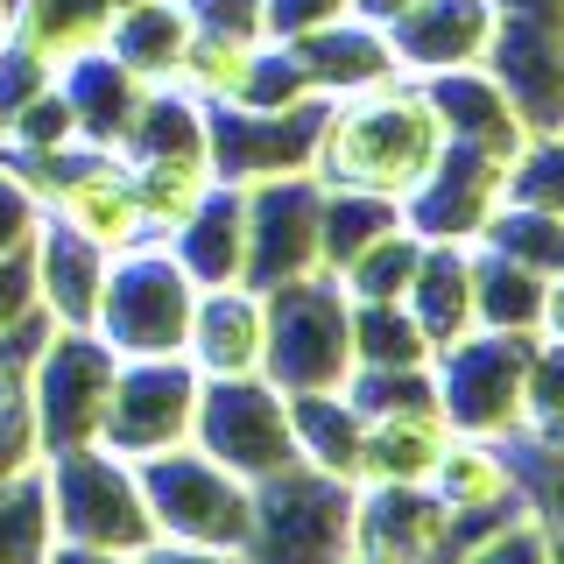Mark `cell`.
I'll use <instances>...</instances> for the list:
<instances>
[{"instance_id":"cell-53","label":"cell","mask_w":564,"mask_h":564,"mask_svg":"<svg viewBox=\"0 0 564 564\" xmlns=\"http://www.w3.org/2000/svg\"><path fill=\"white\" fill-rule=\"evenodd\" d=\"M402 8H410V0H352V14H360V22H375V29H388Z\"/></svg>"},{"instance_id":"cell-23","label":"cell","mask_w":564,"mask_h":564,"mask_svg":"<svg viewBox=\"0 0 564 564\" xmlns=\"http://www.w3.org/2000/svg\"><path fill=\"white\" fill-rule=\"evenodd\" d=\"M296 70H304V85L317 99H346V93H367V85L395 78V50H388V29L360 22V14H346V22L332 29H311L290 43Z\"/></svg>"},{"instance_id":"cell-39","label":"cell","mask_w":564,"mask_h":564,"mask_svg":"<svg viewBox=\"0 0 564 564\" xmlns=\"http://www.w3.org/2000/svg\"><path fill=\"white\" fill-rule=\"evenodd\" d=\"M388 226H402L395 198H375V191H325V275H339L360 247H375Z\"/></svg>"},{"instance_id":"cell-51","label":"cell","mask_w":564,"mask_h":564,"mask_svg":"<svg viewBox=\"0 0 564 564\" xmlns=\"http://www.w3.org/2000/svg\"><path fill=\"white\" fill-rule=\"evenodd\" d=\"M536 339H557V346H564V275L543 290V325H536Z\"/></svg>"},{"instance_id":"cell-40","label":"cell","mask_w":564,"mask_h":564,"mask_svg":"<svg viewBox=\"0 0 564 564\" xmlns=\"http://www.w3.org/2000/svg\"><path fill=\"white\" fill-rule=\"evenodd\" d=\"M516 445L564 452V346L557 339H536V352H529V423Z\"/></svg>"},{"instance_id":"cell-29","label":"cell","mask_w":564,"mask_h":564,"mask_svg":"<svg viewBox=\"0 0 564 564\" xmlns=\"http://www.w3.org/2000/svg\"><path fill=\"white\" fill-rule=\"evenodd\" d=\"M402 304H410V317L437 352L458 346L466 332H480V317H473V247H423L416 282Z\"/></svg>"},{"instance_id":"cell-28","label":"cell","mask_w":564,"mask_h":564,"mask_svg":"<svg viewBox=\"0 0 564 564\" xmlns=\"http://www.w3.org/2000/svg\"><path fill=\"white\" fill-rule=\"evenodd\" d=\"M290 431H296V466L325 473V480L360 487V445L367 416L352 410L346 388H317V395H290Z\"/></svg>"},{"instance_id":"cell-30","label":"cell","mask_w":564,"mask_h":564,"mask_svg":"<svg viewBox=\"0 0 564 564\" xmlns=\"http://www.w3.org/2000/svg\"><path fill=\"white\" fill-rule=\"evenodd\" d=\"M120 163H128V184H134L149 240H170L176 226L212 198V184H219V176H212V155H120Z\"/></svg>"},{"instance_id":"cell-8","label":"cell","mask_w":564,"mask_h":564,"mask_svg":"<svg viewBox=\"0 0 564 564\" xmlns=\"http://www.w3.org/2000/svg\"><path fill=\"white\" fill-rule=\"evenodd\" d=\"M352 501L360 487L325 480L311 466H290L254 487V522H247V564H332L352 551Z\"/></svg>"},{"instance_id":"cell-33","label":"cell","mask_w":564,"mask_h":564,"mask_svg":"<svg viewBox=\"0 0 564 564\" xmlns=\"http://www.w3.org/2000/svg\"><path fill=\"white\" fill-rule=\"evenodd\" d=\"M113 155H212V113L184 85H149L134 128L120 134Z\"/></svg>"},{"instance_id":"cell-12","label":"cell","mask_w":564,"mask_h":564,"mask_svg":"<svg viewBox=\"0 0 564 564\" xmlns=\"http://www.w3.org/2000/svg\"><path fill=\"white\" fill-rule=\"evenodd\" d=\"M43 219L85 234L106 254H128V247L149 240L141 226V205H134V184H128V163L113 149H70L50 163L43 176Z\"/></svg>"},{"instance_id":"cell-20","label":"cell","mask_w":564,"mask_h":564,"mask_svg":"<svg viewBox=\"0 0 564 564\" xmlns=\"http://www.w3.org/2000/svg\"><path fill=\"white\" fill-rule=\"evenodd\" d=\"M106 269H113V254H106V247H93L85 234H70V226H57V219L35 226V240H29V275H35V311H43L50 325H85V332H93Z\"/></svg>"},{"instance_id":"cell-1","label":"cell","mask_w":564,"mask_h":564,"mask_svg":"<svg viewBox=\"0 0 564 564\" xmlns=\"http://www.w3.org/2000/svg\"><path fill=\"white\" fill-rule=\"evenodd\" d=\"M445 155V128H437V106L423 93V78H381L367 93L325 99L317 120V155L311 176L325 191H375V198H410L431 176V163Z\"/></svg>"},{"instance_id":"cell-47","label":"cell","mask_w":564,"mask_h":564,"mask_svg":"<svg viewBox=\"0 0 564 564\" xmlns=\"http://www.w3.org/2000/svg\"><path fill=\"white\" fill-rule=\"evenodd\" d=\"M29 317H35V275H29V247H22V254L0 261V339L14 325H29Z\"/></svg>"},{"instance_id":"cell-3","label":"cell","mask_w":564,"mask_h":564,"mask_svg":"<svg viewBox=\"0 0 564 564\" xmlns=\"http://www.w3.org/2000/svg\"><path fill=\"white\" fill-rule=\"evenodd\" d=\"M191 304H198V282L184 275V261L163 240H141L128 254H113V269H106L93 332L120 360H163V352H184Z\"/></svg>"},{"instance_id":"cell-37","label":"cell","mask_w":564,"mask_h":564,"mask_svg":"<svg viewBox=\"0 0 564 564\" xmlns=\"http://www.w3.org/2000/svg\"><path fill=\"white\" fill-rule=\"evenodd\" d=\"M423 247H431V240H416L410 226H388V234L375 247H360V254H352L332 282H339L352 304H402V296H410V282H416Z\"/></svg>"},{"instance_id":"cell-34","label":"cell","mask_w":564,"mask_h":564,"mask_svg":"<svg viewBox=\"0 0 564 564\" xmlns=\"http://www.w3.org/2000/svg\"><path fill=\"white\" fill-rule=\"evenodd\" d=\"M261 43L269 35H212L198 29L176 64V85H184L198 106H240L247 85H254V64H261Z\"/></svg>"},{"instance_id":"cell-22","label":"cell","mask_w":564,"mask_h":564,"mask_svg":"<svg viewBox=\"0 0 564 564\" xmlns=\"http://www.w3.org/2000/svg\"><path fill=\"white\" fill-rule=\"evenodd\" d=\"M452 416L437 402H402V410L367 416V445H360V487H423L437 473V458L452 445Z\"/></svg>"},{"instance_id":"cell-36","label":"cell","mask_w":564,"mask_h":564,"mask_svg":"<svg viewBox=\"0 0 564 564\" xmlns=\"http://www.w3.org/2000/svg\"><path fill=\"white\" fill-rule=\"evenodd\" d=\"M50 543H57V522H50V480L35 458L0 480V564H43Z\"/></svg>"},{"instance_id":"cell-24","label":"cell","mask_w":564,"mask_h":564,"mask_svg":"<svg viewBox=\"0 0 564 564\" xmlns=\"http://www.w3.org/2000/svg\"><path fill=\"white\" fill-rule=\"evenodd\" d=\"M184 275L198 282H247V191L240 184H212V198L191 212L184 226L163 240Z\"/></svg>"},{"instance_id":"cell-4","label":"cell","mask_w":564,"mask_h":564,"mask_svg":"<svg viewBox=\"0 0 564 564\" xmlns=\"http://www.w3.org/2000/svg\"><path fill=\"white\" fill-rule=\"evenodd\" d=\"M120 352L85 325H50L29 360V416H35V458L99 445L106 388H113Z\"/></svg>"},{"instance_id":"cell-6","label":"cell","mask_w":564,"mask_h":564,"mask_svg":"<svg viewBox=\"0 0 564 564\" xmlns=\"http://www.w3.org/2000/svg\"><path fill=\"white\" fill-rule=\"evenodd\" d=\"M529 352H536V339H522V332H466L458 346H445L431 360L437 410L452 416L458 437H501V445L522 437V423H529Z\"/></svg>"},{"instance_id":"cell-25","label":"cell","mask_w":564,"mask_h":564,"mask_svg":"<svg viewBox=\"0 0 564 564\" xmlns=\"http://www.w3.org/2000/svg\"><path fill=\"white\" fill-rule=\"evenodd\" d=\"M70 113H78V149H120V134L134 128L141 99H149V85L134 78L120 57H106V50H93V57H78L70 70H57Z\"/></svg>"},{"instance_id":"cell-14","label":"cell","mask_w":564,"mask_h":564,"mask_svg":"<svg viewBox=\"0 0 564 564\" xmlns=\"http://www.w3.org/2000/svg\"><path fill=\"white\" fill-rule=\"evenodd\" d=\"M508 198V163L480 149H458L445 141V155L431 163V176L402 198V226L431 247H473L487 234V219Z\"/></svg>"},{"instance_id":"cell-17","label":"cell","mask_w":564,"mask_h":564,"mask_svg":"<svg viewBox=\"0 0 564 564\" xmlns=\"http://www.w3.org/2000/svg\"><path fill=\"white\" fill-rule=\"evenodd\" d=\"M494 29H501L494 0H410L388 22V50H395L402 78H437V70L487 64Z\"/></svg>"},{"instance_id":"cell-2","label":"cell","mask_w":564,"mask_h":564,"mask_svg":"<svg viewBox=\"0 0 564 564\" xmlns=\"http://www.w3.org/2000/svg\"><path fill=\"white\" fill-rule=\"evenodd\" d=\"M43 480H50V522H57V543L120 551V557H134V551L155 543L134 458H120L106 445L57 452V458H43Z\"/></svg>"},{"instance_id":"cell-10","label":"cell","mask_w":564,"mask_h":564,"mask_svg":"<svg viewBox=\"0 0 564 564\" xmlns=\"http://www.w3.org/2000/svg\"><path fill=\"white\" fill-rule=\"evenodd\" d=\"M198 367L184 352L163 360H120L113 388H106V416H99V445L120 458H155L170 445H191V416H198Z\"/></svg>"},{"instance_id":"cell-7","label":"cell","mask_w":564,"mask_h":564,"mask_svg":"<svg viewBox=\"0 0 564 564\" xmlns=\"http://www.w3.org/2000/svg\"><path fill=\"white\" fill-rule=\"evenodd\" d=\"M141 473V501H149L155 536L176 543H219V551H240L247 522H254V487L240 473H226L212 452L198 445H170L155 458H134Z\"/></svg>"},{"instance_id":"cell-19","label":"cell","mask_w":564,"mask_h":564,"mask_svg":"<svg viewBox=\"0 0 564 564\" xmlns=\"http://www.w3.org/2000/svg\"><path fill=\"white\" fill-rule=\"evenodd\" d=\"M423 487L452 508V522L466 529V536L487 529V522H501V516H516V508H529L522 501V452L501 445V437H452Z\"/></svg>"},{"instance_id":"cell-54","label":"cell","mask_w":564,"mask_h":564,"mask_svg":"<svg viewBox=\"0 0 564 564\" xmlns=\"http://www.w3.org/2000/svg\"><path fill=\"white\" fill-rule=\"evenodd\" d=\"M332 564H375V557H367V551H339V557H332Z\"/></svg>"},{"instance_id":"cell-13","label":"cell","mask_w":564,"mask_h":564,"mask_svg":"<svg viewBox=\"0 0 564 564\" xmlns=\"http://www.w3.org/2000/svg\"><path fill=\"white\" fill-rule=\"evenodd\" d=\"M212 113V176L219 184H261V176L311 170L325 99L304 106H205Z\"/></svg>"},{"instance_id":"cell-44","label":"cell","mask_w":564,"mask_h":564,"mask_svg":"<svg viewBox=\"0 0 564 564\" xmlns=\"http://www.w3.org/2000/svg\"><path fill=\"white\" fill-rule=\"evenodd\" d=\"M346 14H352V0H261V35L269 43H296V35L332 29Z\"/></svg>"},{"instance_id":"cell-41","label":"cell","mask_w":564,"mask_h":564,"mask_svg":"<svg viewBox=\"0 0 564 564\" xmlns=\"http://www.w3.org/2000/svg\"><path fill=\"white\" fill-rule=\"evenodd\" d=\"M445 564H557V557H551V536H543V522L529 516V508H516V516L473 529V536L458 543Z\"/></svg>"},{"instance_id":"cell-15","label":"cell","mask_w":564,"mask_h":564,"mask_svg":"<svg viewBox=\"0 0 564 564\" xmlns=\"http://www.w3.org/2000/svg\"><path fill=\"white\" fill-rule=\"evenodd\" d=\"M458 543L466 529L431 487H360L352 501V551H367L375 564H445Z\"/></svg>"},{"instance_id":"cell-42","label":"cell","mask_w":564,"mask_h":564,"mask_svg":"<svg viewBox=\"0 0 564 564\" xmlns=\"http://www.w3.org/2000/svg\"><path fill=\"white\" fill-rule=\"evenodd\" d=\"M508 198L564 212V128H543L522 141V155L508 163Z\"/></svg>"},{"instance_id":"cell-35","label":"cell","mask_w":564,"mask_h":564,"mask_svg":"<svg viewBox=\"0 0 564 564\" xmlns=\"http://www.w3.org/2000/svg\"><path fill=\"white\" fill-rule=\"evenodd\" d=\"M473 247H494V254L522 261L529 275L557 282V275H564V212H543V205H516V198H501V212L487 219V234L473 240Z\"/></svg>"},{"instance_id":"cell-16","label":"cell","mask_w":564,"mask_h":564,"mask_svg":"<svg viewBox=\"0 0 564 564\" xmlns=\"http://www.w3.org/2000/svg\"><path fill=\"white\" fill-rule=\"evenodd\" d=\"M184 360L198 367V381L261 375V360H269V290H254V282H205L198 304H191Z\"/></svg>"},{"instance_id":"cell-11","label":"cell","mask_w":564,"mask_h":564,"mask_svg":"<svg viewBox=\"0 0 564 564\" xmlns=\"http://www.w3.org/2000/svg\"><path fill=\"white\" fill-rule=\"evenodd\" d=\"M247 191V282L275 290V282H304L325 275V184L311 170L290 176H261Z\"/></svg>"},{"instance_id":"cell-26","label":"cell","mask_w":564,"mask_h":564,"mask_svg":"<svg viewBox=\"0 0 564 564\" xmlns=\"http://www.w3.org/2000/svg\"><path fill=\"white\" fill-rule=\"evenodd\" d=\"M191 14L184 0H120L106 29V57H120L141 85H176V64L191 50Z\"/></svg>"},{"instance_id":"cell-21","label":"cell","mask_w":564,"mask_h":564,"mask_svg":"<svg viewBox=\"0 0 564 564\" xmlns=\"http://www.w3.org/2000/svg\"><path fill=\"white\" fill-rule=\"evenodd\" d=\"M423 93H431L437 106V128H445V141H458V149H480V155H501V163H516L522 155V113L508 106V93L494 85L487 64H466V70H437V78H423Z\"/></svg>"},{"instance_id":"cell-50","label":"cell","mask_w":564,"mask_h":564,"mask_svg":"<svg viewBox=\"0 0 564 564\" xmlns=\"http://www.w3.org/2000/svg\"><path fill=\"white\" fill-rule=\"evenodd\" d=\"M43 564H134V557H120V551H85V543H50Z\"/></svg>"},{"instance_id":"cell-55","label":"cell","mask_w":564,"mask_h":564,"mask_svg":"<svg viewBox=\"0 0 564 564\" xmlns=\"http://www.w3.org/2000/svg\"><path fill=\"white\" fill-rule=\"evenodd\" d=\"M8 14H14V0H0V43H8Z\"/></svg>"},{"instance_id":"cell-18","label":"cell","mask_w":564,"mask_h":564,"mask_svg":"<svg viewBox=\"0 0 564 564\" xmlns=\"http://www.w3.org/2000/svg\"><path fill=\"white\" fill-rule=\"evenodd\" d=\"M487 70L522 113L529 134L564 128V22H529V14H501L487 43Z\"/></svg>"},{"instance_id":"cell-52","label":"cell","mask_w":564,"mask_h":564,"mask_svg":"<svg viewBox=\"0 0 564 564\" xmlns=\"http://www.w3.org/2000/svg\"><path fill=\"white\" fill-rule=\"evenodd\" d=\"M501 14H529V22H564V0H494Z\"/></svg>"},{"instance_id":"cell-48","label":"cell","mask_w":564,"mask_h":564,"mask_svg":"<svg viewBox=\"0 0 564 564\" xmlns=\"http://www.w3.org/2000/svg\"><path fill=\"white\" fill-rule=\"evenodd\" d=\"M184 14L212 35H261V0H184Z\"/></svg>"},{"instance_id":"cell-9","label":"cell","mask_w":564,"mask_h":564,"mask_svg":"<svg viewBox=\"0 0 564 564\" xmlns=\"http://www.w3.org/2000/svg\"><path fill=\"white\" fill-rule=\"evenodd\" d=\"M191 445L212 452L226 473L247 487L275 480L296 466V431H290V395L269 375H234L198 388V416H191Z\"/></svg>"},{"instance_id":"cell-27","label":"cell","mask_w":564,"mask_h":564,"mask_svg":"<svg viewBox=\"0 0 564 564\" xmlns=\"http://www.w3.org/2000/svg\"><path fill=\"white\" fill-rule=\"evenodd\" d=\"M113 8H120V0H14L8 35L29 50V57H43L50 70H70L78 57L106 50Z\"/></svg>"},{"instance_id":"cell-46","label":"cell","mask_w":564,"mask_h":564,"mask_svg":"<svg viewBox=\"0 0 564 564\" xmlns=\"http://www.w3.org/2000/svg\"><path fill=\"white\" fill-rule=\"evenodd\" d=\"M35 226H43V198H35L22 176L0 163V261L22 254V247L35 240Z\"/></svg>"},{"instance_id":"cell-45","label":"cell","mask_w":564,"mask_h":564,"mask_svg":"<svg viewBox=\"0 0 564 564\" xmlns=\"http://www.w3.org/2000/svg\"><path fill=\"white\" fill-rule=\"evenodd\" d=\"M50 78H57V70H50L43 57H29V50L8 35V43H0V128H8V120L22 113V106H29L35 93H43Z\"/></svg>"},{"instance_id":"cell-5","label":"cell","mask_w":564,"mask_h":564,"mask_svg":"<svg viewBox=\"0 0 564 564\" xmlns=\"http://www.w3.org/2000/svg\"><path fill=\"white\" fill-rule=\"evenodd\" d=\"M282 395H317L346 388L352 375V296L332 275L275 282L269 290V360H261Z\"/></svg>"},{"instance_id":"cell-32","label":"cell","mask_w":564,"mask_h":564,"mask_svg":"<svg viewBox=\"0 0 564 564\" xmlns=\"http://www.w3.org/2000/svg\"><path fill=\"white\" fill-rule=\"evenodd\" d=\"M50 317L35 311L29 325H14L8 339H0V480L8 473L35 466V416H29V360L35 346H43Z\"/></svg>"},{"instance_id":"cell-43","label":"cell","mask_w":564,"mask_h":564,"mask_svg":"<svg viewBox=\"0 0 564 564\" xmlns=\"http://www.w3.org/2000/svg\"><path fill=\"white\" fill-rule=\"evenodd\" d=\"M516 452H522V501L551 536V557L564 564V452H529V445Z\"/></svg>"},{"instance_id":"cell-49","label":"cell","mask_w":564,"mask_h":564,"mask_svg":"<svg viewBox=\"0 0 564 564\" xmlns=\"http://www.w3.org/2000/svg\"><path fill=\"white\" fill-rule=\"evenodd\" d=\"M134 564H247V551H219V543H176V536H155L149 551H134Z\"/></svg>"},{"instance_id":"cell-38","label":"cell","mask_w":564,"mask_h":564,"mask_svg":"<svg viewBox=\"0 0 564 564\" xmlns=\"http://www.w3.org/2000/svg\"><path fill=\"white\" fill-rule=\"evenodd\" d=\"M437 346L423 339L410 304H352V367H431Z\"/></svg>"},{"instance_id":"cell-31","label":"cell","mask_w":564,"mask_h":564,"mask_svg":"<svg viewBox=\"0 0 564 564\" xmlns=\"http://www.w3.org/2000/svg\"><path fill=\"white\" fill-rule=\"evenodd\" d=\"M543 290L551 282L529 275L522 261L494 254V247H473V317H480V332H522V339H536Z\"/></svg>"}]
</instances>
